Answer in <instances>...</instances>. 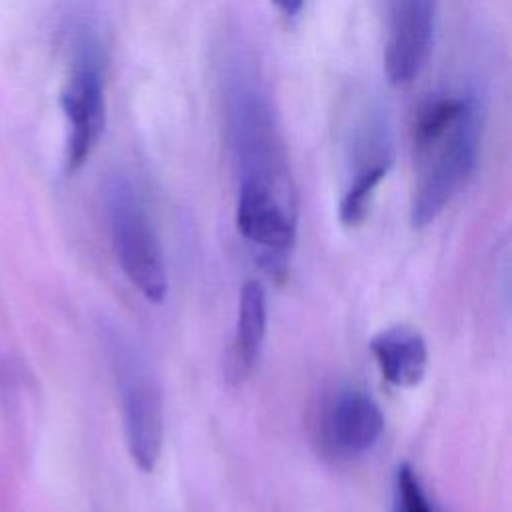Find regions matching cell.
<instances>
[{"label":"cell","mask_w":512,"mask_h":512,"mask_svg":"<svg viewBox=\"0 0 512 512\" xmlns=\"http://www.w3.org/2000/svg\"><path fill=\"white\" fill-rule=\"evenodd\" d=\"M224 110L236 172V230L266 272L282 276L298 234V194L274 110L250 70H230Z\"/></svg>","instance_id":"obj_1"},{"label":"cell","mask_w":512,"mask_h":512,"mask_svg":"<svg viewBox=\"0 0 512 512\" xmlns=\"http://www.w3.org/2000/svg\"><path fill=\"white\" fill-rule=\"evenodd\" d=\"M416 164L410 224L434 222L474 174L482 140V106L470 88L426 96L412 118Z\"/></svg>","instance_id":"obj_2"},{"label":"cell","mask_w":512,"mask_h":512,"mask_svg":"<svg viewBox=\"0 0 512 512\" xmlns=\"http://www.w3.org/2000/svg\"><path fill=\"white\" fill-rule=\"evenodd\" d=\"M104 210L112 248L124 276L142 298L162 304L168 294L162 246L140 192L126 176L108 180Z\"/></svg>","instance_id":"obj_3"},{"label":"cell","mask_w":512,"mask_h":512,"mask_svg":"<svg viewBox=\"0 0 512 512\" xmlns=\"http://www.w3.org/2000/svg\"><path fill=\"white\" fill-rule=\"evenodd\" d=\"M116 374L126 446L140 472H152L164 440V398L154 370L142 352L118 332L108 340Z\"/></svg>","instance_id":"obj_4"},{"label":"cell","mask_w":512,"mask_h":512,"mask_svg":"<svg viewBox=\"0 0 512 512\" xmlns=\"http://www.w3.org/2000/svg\"><path fill=\"white\" fill-rule=\"evenodd\" d=\"M60 110L66 120L64 168L74 174L86 164L106 128L104 58L88 30L74 42L70 70L60 90Z\"/></svg>","instance_id":"obj_5"},{"label":"cell","mask_w":512,"mask_h":512,"mask_svg":"<svg viewBox=\"0 0 512 512\" xmlns=\"http://www.w3.org/2000/svg\"><path fill=\"white\" fill-rule=\"evenodd\" d=\"M394 164V138L388 116L376 104H364L346 136V184L338 204L342 226H360L374 194Z\"/></svg>","instance_id":"obj_6"},{"label":"cell","mask_w":512,"mask_h":512,"mask_svg":"<svg viewBox=\"0 0 512 512\" xmlns=\"http://www.w3.org/2000/svg\"><path fill=\"white\" fill-rule=\"evenodd\" d=\"M384 416L376 400L364 390L344 386L324 404L318 424L322 450L336 460L368 454L380 440Z\"/></svg>","instance_id":"obj_7"},{"label":"cell","mask_w":512,"mask_h":512,"mask_svg":"<svg viewBox=\"0 0 512 512\" xmlns=\"http://www.w3.org/2000/svg\"><path fill=\"white\" fill-rule=\"evenodd\" d=\"M436 20V0H388L384 72L392 86L412 82L424 68Z\"/></svg>","instance_id":"obj_8"},{"label":"cell","mask_w":512,"mask_h":512,"mask_svg":"<svg viewBox=\"0 0 512 512\" xmlns=\"http://www.w3.org/2000/svg\"><path fill=\"white\" fill-rule=\"evenodd\" d=\"M266 324V290L258 280H246L240 288L234 334L226 352L224 372L230 384L242 386L250 378L266 336Z\"/></svg>","instance_id":"obj_9"},{"label":"cell","mask_w":512,"mask_h":512,"mask_svg":"<svg viewBox=\"0 0 512 512\" xmlns=\"http://www.w3.org/2000/svg\"><path fill=\"white\" fill-rule=\"evenodd\" d=\"M368 346L382 378L394 388H414L424 380L428 346L414 326H388L376 332Z\"/></svg>","instance_id":"obj_10"},{"label":"cell","mask_w":512,"mask_h":512,"mask_svg":"<svg viewBox=\"0 0 512 512\" xmlns=\"http://www.w3.org/2000/svg\"><path fill=\"white\" fill-rule=\"evenodd\" d=\"M392 512H436L416 470L402 462L394 472Z\"/></svg>","instance_id":"obj_11"},{"label":"cell","mask_w":512,"mask_h":512,"mask_svg":"<svg viewBox=\"0 0 512 512\" xmlns=\"http://www.w3.org/2000/svg\"><path fill=\"white\" fill-rule=\"evenodd\" d=\"M270 2L276 6V10L280 14L288 16V18H294L304 6V0H270Z\"/></svg>","instance_id":"obj_12"}]
</instances>
